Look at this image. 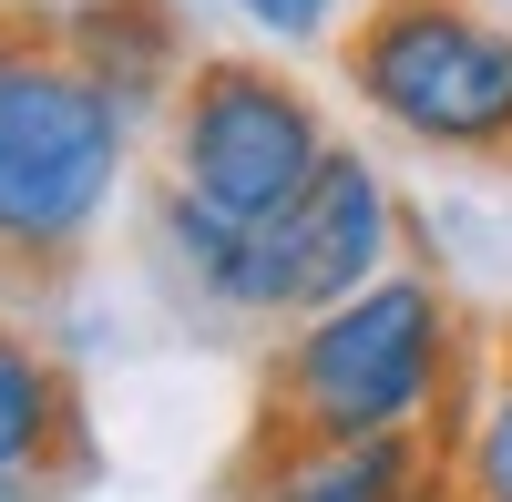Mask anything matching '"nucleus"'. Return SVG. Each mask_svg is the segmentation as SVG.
Listing matches in <instances>:
<instances>
[{
  "instance_id": "1",
  "label": "nucleus",
  "mask_w": 512,
  "mask_h": 502,
  "mask_svg": "<svg viewBox=\"0 0 512 502\" xmlns=\"http://www.w3.org/2000/svg\"><path fill=\"white\" fill-rule=\"evenodd\" d=\"M472 328H461L451 277L390 267L349 308L267 339L256 359V431L246 451H318V441H390V431H441L472 400Z\"/></svg>"
},
{
  "instance_id": "2",
  "label": "nucleus",
  "mask_w": 512,
  "mask_h": 502,
  "mask_svg": "<svg viewBox=\"0 0 512 502\" xmlns=\"http://www.w3.org/2000/svg\"><path fill=\"white\" fill-rule=\"evenodd\" d=\"M144 236H154V257L175 267L185 298L226 308V318H246V328H267V339H287V328L349 308L359 287L390 277L410 216H400V195L379 185L369 154H338L328 185L297 205V216H277V226H226L216 205H195L185 185L154 175Z\"/></svg>"
},
{
  "instance_id": "3",
  "label": "nucleus",
  "mask_w": 512,
  "mask_h": 502,
  "mask_svg": "<svg viewBox=\"0 0 512 502\" xmlns=\"http://www.w3.org/2000/svg\"><path fill=\"white\" fill-rule=\"evenodd\" d=\"M144 113L62 52V11L0 72V287H72L134 175Z\"/></svg>"
},
{
  "instance_id": "4",
  "label": "nucleus",
  "mask_w": 512,
  "mask_h": 502,
  "mask_svg": "<svg viewBox=\"0 0 512 502\" xmlns=\"http://www.w3.org/2000/svg\"><path fill=\"white\" fill-rule=\"evenodd\" d=\"M338 72L400 144L512 175V21L492 0H359Z\"/></svg>"
},
{
  "instance_id": "5",
  "label": "nucleus",
  "mask_w": 512,
  "mask_h": 502,
  "mask_svg": "<svg viewBox=\"0 0 512 502\" xmlns=\"http://www.w3.org/2000/svg\"><path fill=\"white\" fill-rule=\"evenodd\" d=\"M349 154L328 134L318 93L267 52H195V72L164 103V185L216 205L226 226H277L297 216L328 164Z\"/></svg>"
},
{
  "instance_id": "6",
  "label": "nucleus",
  "mask_w": 512,
  "mask_h": 502,
  "mask_svg": "<svg viewBox=\"0 0 512 502\" xmlns=\"http://www.w3.org/2000/svg\"><path fill=\"white\" fill-rule=\"evenodd\" d=\"M93 472V421H82V380L0 318V502H62Z\"/></svg>"
},
{
  "instance_id": "7",
  "label": "nucleus",
  "mask_w": 512,
  "mask_h": 502,
  "mask_svg": "<svg viewBox=\"0 0 512 502\" xmlns=\"http://www.w3.org/2000/svg\"><path fill=\"white\" fill-rule=\"evenodd\" d=\"M441 472V431L390 441H318V451H246L236 502H410Z\"/></svg>"
},
{
  "instance_id": "8",
  "label": "nucleus",
  "mask_w": 512,
  "mask_h": 502,
  "mask_svg": "<svg viewBox=\"0 0 512 502\" xmlns=\"http://www.w3.org/2000/svg\"><path fill=\"white\" fill-rule=\"evenodd\" d=\"M62 52L93 82H113L144 123H164L175 82L195 72V41L175 21V0H62Z\"/></svg>"
},
{
  "instance_id": "9",
  "label": "nucleus",
  "mask_w": 512,
  "mask_h": 502,
  "mask_svg": "<svg viewBox=\"0 0 512 502\" xmlns=\"http://www.w3.org/2000/svg\"><path fill=\"white\" fill-rule=\"evenodd\" d=\"M441 482H451V502H512V339L492 349V369L461 400V421L441 441Z\"/></svg>"
},
{
  "instance_id": "10",
  "label": "nucleus",
  "mask_w": 512,
  "mask_h": 502,
  "mask_svg": "<svg viewBox=\"0 0 512 502\" xmlns=\"http://www.w3.org/2000/svg\"><path fill=\"white\" fill-rule=\"evenodd\" d=\"M246 31H267L277 52H297V41H338L349 21H338V0H236Z\"/></svg>"
},
{
  "instance_id": "11",
  "label": "nucleus",
  "mask_w": 512,
  "mask_h": 502,
  "mask_svg": "<svg viewBox=\"0 0 512 502\" xmlns=\"http://www.w3.org/2000/svg\"><path fill=\"white\" fill-rule=\"evenodd\" d=\"M41 21H52V11H41V0H21V11H0V72H11V52H21V41H31Z\"/></svg>"
},
{
  "instance_id": "12",
  "label": "nucleus",
  "mask_w": 512,
  "mask_h": 502,
  "mask_svg": "<svg viewBox=\"0 0 512 502\" xmlns=\"http://www.w3.org/2000/svg\"><path fill=\"white\" fill-rule=\"evenodd\" d=\"M410 502H451V482H441V472H431V482H420V492H410Z\"/></svg>"
},
{
  "instance_id": "13",
  "label": "nucleus",
  "mask_w": 512,
  "mask_h": 502,
  "mask_svg": "<svg viewBox=\"0 0 512 502\" xmlns=\"http://www.w3.org/2000/svg\"><path fill=\"white\" fill-rule=\"evenodd\" d=\"M0 11H21V0H0Z\"/></svg>"
}]
</instances>
